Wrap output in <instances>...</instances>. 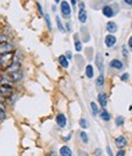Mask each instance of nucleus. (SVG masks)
Instances as JSON below:
<instances>
[{"mask_svg": "<svg viewBox=\"0 0 132 156\" xmlns=\"http://www.w3.org/2000/svg\"><path fill=\"white\" fill-rule=\"evenodd\" d=\"M73 44H75L76 52H81V51H82V44H81V41L78 40L77 36H75V42H73Z\"/></svg>", "mask_w": 132, "mask_h": 156, "instance_id": "20", "label": "nucleus"}, {"mask_svg": "<svg viewBox=\"0 0 132 156\" xmlns=\"http://www.w3.org/2000/svg\"><path fill=\"white\" fill-rule=\"evenodd\" d=\"M110 66H113L114 69L121 70V69L124 68V64H122V62H121V60H119V59H114V60H111V62H110Z\"/></svg>", "mask_w": 132, "mask_h": 156, "instance_id": "14", "label": "nucleus"}, {"mask_svg": "<svg viewBox=\"0 0 132 156\" xmlns=\"http://www.w3.org/2000/svg\"><path fill=\"white\" fill-rule=\"evenodd\" d=\"M97 85H98V86H103V85H104V75H103V74H100V75L98 76Z\"/></svg>", "mask_w": 132, "mask_h": 156, "instance_id": "24", "label": "nucleus"}, {"mask_svg": "<svg viewBox=\"0 0 132 156\" xmlns=\"http://www.w3.org/2000/svg\"><path fill=\"white\" fill-rule=\"evenodd\" d=\"M0 74H2V71H0Z\"/></svg>", "mask_w": 132, "mask_h": 156, "instance_id": "42", "label": "nucleus"}, {"mask_svg": "<svg viewBox=\"0 0 132 156\" xmlns=\"http://www.w3.org/2000/svg\"><path fill=\"white\" fill-rule=\"evenodd\" d=\"M71 4H72V5H73V6H75V5H76V4H77V2H76V0H71Z\"/></svg>", "mask_w": 132, "mask_h": 156, "instance_id": "38", "label": "nucleus"}, {"mask_svg": "<svg viewBox=\"0 0 132 156\" xmlns=\"http://www.w3.org/2000/svg\"><path fill=\"white\" fill-rule=\"evenodd\" d=\"M115 144H116L117 147H124V146H126L127 140H126L125 136H119V138L115 139Z\"/></svg>", "mask_w": 132, "mask_h": 156, "instance_id": "15", "label": "nucleus"}, {"mask_svg": "<svg viewBox=\"0 0 132 156\" xmlns=\"http://www.w3.org/2000/svg\"><path fill=\"white\" fill-rule=\"evenodd\" d=\"M107 31H108L109 33H115V32L117 31V25H116L114 21H109V22L107 23Z\"/></svg>", "mask_w": 132, "mask_h": 156, "instance_id": "13", "label": "nucleus"}, {"mask_svg": "<svg viewBox=\"0 0 132 156\" xmlns=\"http://www.w3.org/2000/svg\"><path fill=\"white\" fill-rule=\"evenodd\" d=\"M14 60V52L5 53V54H0V66L3 69H8Z\"/></svg>", "mask_w": 132, "mask_h": 156, "instance_id": "1", "label": "nucleus"}, {"mask_svg": "<svg viewBox=\"0 0 132 156\" xmlns=\"http://www.w3.org/2000/svg\"><path fill=\"white\" fill-rule=\"evenodd\" d=\"M128 47L132 48V37H130V40H128Z\"/></svg>", "mask_w": 132, "mask_h": 156, "instance_id": "37", "label": "nucleus"}, {"mask_svg": "<svg viewBox=\"0 0 132 156\" xmlns=\"http://www.w3.org/2000/svg\"><path fill=\"white\" fill-rule=\"evenodd\" d=\"M66 57H67V58L70 59V58H71V53H70V52H67V54H66Z\"/></svg>", "mask_w": 132, "mask_h": 156, "instance_id": "39", "label": "nucleus"}, {"mask_svg": "<svg viewBox=\"0 0 132 156\" xmlns=\"http://www.w3.org/2000/svg\"><path fill=\"white\" fill-rule=\"evenodd\" d=\"M0 109H2V111H5L6 109V107H5V105H4L3 101H0Z\"/></svg>", "mask_w": 132, "mask_h": 156, "instance_id": "31", "label": "nucleus"}, {"mask_svg": "<svg viewBox=\"0 0 132 156\" xmlns=\"http://www.w3.org/2000/svg\"><path fill=\"white\" fill-rule=\"evenodd\" d=\"M128 77H130V75H128L127 73H125L124 75H121V80H122V81H127Z\"/></svg>", "mask_w": 132, "mask_h": 156, "instance_id": "29", "label": "nucleus"}, {"mask_svg": "<svg viewBox=\"0 0 132 156\" xmlns=\"http://www.w3.org/2000/svg\"><path fill=\"white\" fill-rule=\"evenodd\" d=\"M44 19H46V23H47V27H48V30L49 31H52V22H50V17H49V15L48 14H46L44 15Z\"/></svg>", "mask_w": 132, "mask_h": 156, "instance_id": "23", "label": "nucleus"}, {"mask_svg": "<svg viewBox=\"0 0 132 156\" xmlns=\"http://www.w3.org/2000/svg\"><path fill=\"white\" fill-rule=\"evenodd\" d=\"M122 54H124V57H125V58H127V54H128V53H127V51H126V48H125V47L122 48Z\"/></svg>", "mask_w": 132, "mask_h": 156, "instance_id": "34", "label": "nucleus"}, {"mask_svg": "<svg viewBox=\"0 0 132 156\" xmlns=\"http://www.w3.org/2000/svg\"><path fill=\"white\" fill-rule=\"evenodd\" d=\"M98 102H99V105H100L103 108H105L107 105H108V96H107V94L100 92V94L98 95Z\"/></svg>", "mask_w": 132, "mask_h": 156, "instance_id": "12", "label": "nucleus"}, {"mask_svg": "<svg viewBox=\"0 0 132 156\" xmlns=\"http://www.w3.org/2000/svg\"><path fill=\"white\" fill-rule=\"evenodd\" d=\"M91 108H92V114H93V115H97V114L99 113V109H98V106H97V103H94V102H91Z\"/></svg>", "mask_w": 132, "mask_h": 156, "instance_id": "21", "label": "nucleus"}, {"mask_svg": "<svg viewBox=\"0 0 132 156\" xmlns=\"http://www.w3.org/2000/svg\"><path fill=\"white\" fill-rule=\"evenodd\" d=\"M20 68H21V63H20V60H19L17 58H14V60H12L11 65H10V66L6 69V71H8V73L17 71V70H20Z\"/></svg>", "mask_w": 132, "mask_h": 156, "instance_id": "6", "label": "nucleus"}, {"mask_svg": "<svg viewBox=\"0 0 132 156\" xmlns=\"http://www.w3.org/2000/svg\"><path fill=\"white\" fill-rule=\"evenodd\" d=\"M14 94V89L10 84H3L2 86H0V95H2L3 97L5 98H10Z\"/></svg>", "mask_w": 132, "mask_h": 156, "instance_id": "2", "label": "nucleus"}, {"mask_svg": "<svg viewBox=\"0 0 132 156\" xmlns=\"http://www.w3.org/2000/svg\"><path fill=\"white\" fill-rule=\"evenodd\" d=\"M107 151H108V155H109V156H114V155H113V151H111V149H110V146H107Z\"/></svg>", "mask_w": 132, "mask_h": 156, "instance_id": "33", "label": "nucleus"}, {"mask_svg": "<svg viewBox=\"0 0 132 156\" xmlns=\"http://www.w3.org/2000/svg\"><path fill=\"white\" fill-rule=\"evenodd\" d=\"M80 126H81L82 129H87L88 128V122L84 118H82V119H80Z\"/></svg>", "mask_w": 132, "mask_h": 156, "instance_id": "26", "label": "nucleus"}, {"mask_svg": "<svg viewBox=\"0 0 132 156\" xmlns=\"http://www.w3.org/2000/svg\"><path fill=\"white\" fill-rule=\"evenodd\" d=\"M6 118V113H5V111H2L0 109V121H4Z\"/></svg>", "mask_w": 132, "mask_h": 156, "instance_id": "28", "label": "nucleus"}, {"mask_svg": "<svg viewBox=\"0 0 132 156\" xmlns=\"http://www.w3.org/2000/svg\"><path fill=\"white\" fill-rule=\"evenodd\" d=\"M78 20H80V22H82V23H84V22L87 21V11H86L83 4H81V8H80V10H78Z\"/></svg>", "mask_w": 132, "mask_h": 156, "instance_id": "8", "label": "nucleus"}, {"mask_svg": "<svg viewBox=\"0 0 132 156\" xmlns=\"http://www.w3.org/2000/svg\"><path fill=\"white\" fill-rule=\"evenodd\" d=\"M116 156H125V151L124 150H119L117 154H116Z\"/></svg>", "mask_w": 132, "mask_h": 156, "instance_id": "32", "label": "nucleus"}, {"mask_svg": "<svg viewBox=\"0 0 132 156\" xmlns=\"http://www.w3.org/2000/svg\"><path fill=\"white\" fill-rule=\"evenodd\" d=\"M104 43H105L107 47H113V46H115V43H116V38H115V36H113V34H108V36L104 38Z\"/></svg>", "mask_w": 132, "mask_h": 156, "instance_id": "9", "label": "nucleus"}, {"mask_svg": "<svg viewBox=\"0 0 132 156\" xmlns=\"http://www.w3.org/2000/svg\"><path fill=\"white\" fill-rule=\"evenodd\" d=\"M60 11H61V15L66 19L70 17L71 15V8H70V4L66 2V0H64V2H60Z\"/></svg>", "mask_w": 132, "mask_h": 156, "instance_id": "3", "label": "nucleus"}, {"mask_svg": "<svg viewBox=\"0 0 132 156\" xmlns=\"http://www.w3.org/2000/svg\"><path fill=\"white\" fill-rule=\"evenodd\" d=\"M100 117H102V119H103L104 122H109V121H110V114H109V112H108L107 109H103V111L100 112Z\"/></svg>", "mask_w": 132, "mask_h": 156, "instance_id": "19", "label": "nucleus"}, {"mask_svg": "<svg viewBox=\"0 0 132 156\" xmlns=\"http://www.w3.org/2000/svg\"><path fill=\"white\" fill-rule=\"evenodd\" d=\"M80 138H81V140H82L84 144L88 143V135H87L84 132H81V133H80Z\"/></svg>", "mask_w": 132, "mask_h": 156, "instance_id": "25", "label": "nucleus"}, {"mask_svg": "<svg viewBox=\"0 0 132 156\" xmlns=\"http://www.w3.org/2000/svg\"><path fill=\"white\" fill-rule=\"evenodd\" d=\"M59 63H60V65H61L63 68H69V59H67V57H65L64 54L59 57Z\"/></svg>", "mask_w": 132, "mask_h": 156, "instance_id": "18", "label": "nucleus"}, {"mask_svg": "<svg viewBox=\"0 0 132 156\" xmlns=\"http://www.w3.org/2000/svg\"><path fill=\"white\" fill-rule=\"evenodd\" d=\"M102 12H103V15H104L105 17H113V16L115 15V12H114V10H113V8H111L110 5H105V6L102 9Z\"/></svg>", "mask_w": 132, "mask_h": 156, "instance_id": "11", "label": "nucleus"}, {"mask_svg": "<svg viewBox=\"0 0 132 156\" xmlns=\"http://www.w3.org/2000/svg\"><path fill=\"white\" fill-rule=\"evenodd\" d=\"M56 124L60 127V128H65L66 124H67V118L64 113H59L56 115Z\"/></svg>", "mask_w": 132, "mask_h": 156, "instance_id": "5", "label": "nucleus"}, {"mask_svg": "<svg viewBox=\"0 0 132 156\" xmlns=\"http://www.w3.org/2000/svg\"><path fill=\"white\" fill-rule=\"evenodd\" d=\"M84 71H86V75H87L88 79H92V77L94 76V70H93V66L92 65H87Z\"/></svg>", "mask_w": 132, "mask_h": 156, "instance_id": "17", "label": "nucleus"}, {"mask_svg": "<svg viewBox=\"0 0 132 156\" xmlns=\"http://www.w3.org/2000/svg\"><path fill=\"white\" fill-rule=\"evenodd\" d=\"M96 64H97V66H98L100 74H103V71H104V60H103L102 54H99V53H98L97 57H96Z\"/></svg>", "mask_w": 132, "mask_h": 156, "instance_id": "10", "label": "nucleus"}, {"mask_svg": "<svg viewBox=\"0 0 132 156\" xmlns=\"http://www.w3.org/2000/svg\"><path fill=\"white\" fill-rule=\"evenodd\" d=\"M58 3H60V0H55V4H58Z\"/></svg>", "mask_w": 132, "mask_h": 156, "instance_id": "40", "label": "nucleus"}, {"mask_svg": "<svg viewBox=\"0 0 132 156\" xmlns=\"http://www.w3.org/2000/svg\"><path fill=\"white\" fill-rule=\"evenodd\" d=\"M125 2V4H127V5H132V0H124Z\"/></svg>", "mask_w": 132, "mask_h": 156, "instance_id": "36", "label": "nucleus"}, {"mask_svg": "<svg viewBox=\"0 0 132 156\" xmlns=\"http://www.w3.org/2000/svg\"><path fill=\"white\" fill-rule=\"evenodd\" d=\"M60 155L61 156H72V151L69 146H63L60 149Z\"/></svg>", "mask_w": 132, "mask_h": 156, "instance_id": "16", "label": "nucleus"}, {"mask_svg": "<svg viewBox=\"0 0 132 156\" xmlns=\"http://www.w3.org/2000/svg\"><path fill=\"white\" fill-rule=\"evenodd\" d=\"M56 25H58L59 31L65 32V27H64V25H63V22H61V20H60V17H59V16H56Z\"/></svg>", "mask_w": 132, "mask_h": 156, "instance_id": "22", "label": "nucleus"}, {"mask_svg": "<svg viewBox=\"0 0 132 156\" xmlns=\"http://www.w3.org/2000/svg\"><path fill=\"white\" fill-rule=\"evenodd\" d=\"M14 52V46L9 42H0V54Z\"/></svg>", "mask_w": 132, "mask_h": 156, "instance_id": "4", "label": "nucleus"}, {"mask_svg": "<svg viewBox=\"0 0 132 156\" xmlns=\"http://www.w3.org/2000/svg\"><path fill=\"white\" fill-rule=\"evenodd\" d=\"M102 155V150L100 149H97L96 150V156H100Z\"/></svg>", "mask_w": 132, "mask_h": 156, "instance_id": "35", "label": "nucleus"}, {"mask_svg": "<svg viewBox=\"0 0 132 156\" xmlns=\"http://www.w3.org/2000/svg\"><path fill=\"white\" fill-rule=\"evenodd\" d=\"M36 5H37V8H38V12H39V15H40V16H43L44 14H43V9H42V6H40V4H39V3H37Z\"/></svg>", "mask_w": 132, "mask_h": 156, "instance_id": "30", "label": "nucleus"}, {"mask_svg": "<svg viewBox=\"0 0 132 156\" xmlns=\"http://www.w3.org/2000/svg\"><path fill=\"white\" fill-rule=\"evenodd\" d=\"M9 77L11 81H20L22 80L23 77V74L21 70H17V71H12V73H9Z\"/></svg>", "mask_w": 132, "mask_h": 156, "instance_id": "7", "label": "nucleus"}, {"mask_svg": "<svg viewBox=\"0 0 132 156\" xmlns=\"http://www.w3.org/2000/svg\"><path fill=\"white\" fill-rule=\"evenodd\" d=\"M115 123H116V126H122L124 124V118H122V117H117V118H116V121H115Z\"/></svg>", "mask_w": 132, "mask_h": 156, "instance_id": "27", "label": "nucleus"}, {"mask_svg": "<svg viewBox=\"0 0 132 156\" xmlns=\"http://www.w3.org/2000/svg\"><path fill=\"white\" fill-rule=\"evenodd\" d=\"M80 156H81V155H80Z\"/></svg>", "mask_w": 132, "mask_h": 156, "instance_id": "43", "label": "nucleus"}, {"mask_svg": "<svg viewBox=\"0 0 132 156\" xmlns=\"http://www.w3.org/2000/svg\"><path fill=\"white\" fill-rule=\"evenodd\" d=\"M2 98H3V96H2V95H0V101H3V100H2Z\"/></svg>", "mask_w": 132, "mask_h": 156, "instance_id": "41", "label": "nucleus"}]
</instances>
